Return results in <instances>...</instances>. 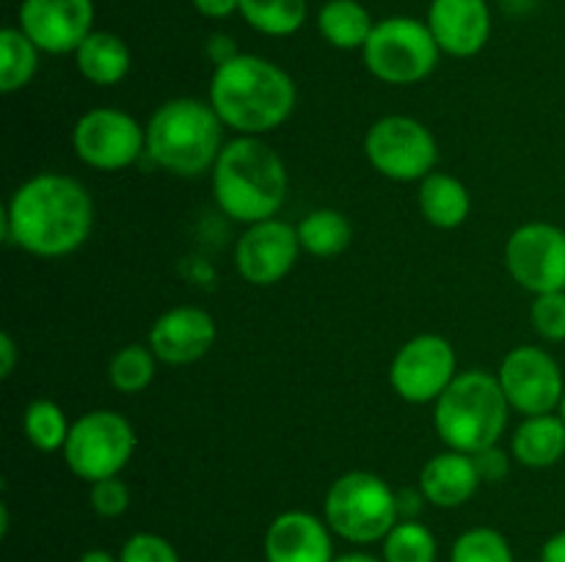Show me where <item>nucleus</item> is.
<instances>
[{
	"label": "nucleus",
	"instance_id": "obj_1",
	"mask_svg": "<svg viewBox=\"0 0 565 562\" xmlns=\"http://www.w3.org/2000/svg\"><path fill=\"white\" fill-rule=\"evenodd\" d=\"M94 226V202L66 174H36L22 182L6 207V235L33 257L55 259L77 251Z\"/></svg>",
	"mask_w": 565,
	"mask_h": 562
},
{
	"label": "nucleus",
	"instance_id": "obj_2",
	"mask_svg": "<svg viewBox=\"0 0 565 562\" xmlns=\"http://www.w3.org/2000/svg\"><path fill=\"white\" fill-rule=\"evenodd\" d=\"M210 105L224 127L259 138L290 119L296 108V83L274 61L241 53L215 66Z\"/></svg>",
	"mask_w": 565,
	"mask_h": 562
},
{
	"label": "nucleus",
	"instance_id": "obj_3",
	"mask_svg": "<svg viewBox=\"0 0 565 562\" xmlns=\"http://www.w3.org/2000/svg\"><path fill=\"white\" fill-rule=\"evenodd\" d=\"M287 169L276 149L257 136L235 138L221 149L213 165L215 204L241 224L274 218L287 198Z\"/></svg>",
	"mask_w": 565,
	"mask_h": 562
},
{
	"label": "nucleus",
	"instance_id": "obj_4",
	"mask_svg": "<svg viewBox=\"0 0 565 562\" xmlns=\"http://www.w3.org/2000/svg\"><path fill=\"white\" fill-rule=\"evenodd\" d=\"M221 130L224 121L210 102L193 97L169 99L149 119L147 154L171 174L199 176L218 160Z\"/></svg>",
	"mask_w": 565,
	"mask_h": 562
},
{
	"label": "nucleus",
	"instance_id": "obj_5",
	"mask_svg": "<svg viewBox=\"0 0 565 562\" xmlns=\"http://www.w3.org/2000/svg\"><path fill=\"white\" fill-rule=\"evenodd\" d=\"M508 402L497 375L469 369V372L456 375L445 395L436 400L434 424L439 439L450 450L483 452L497 446L508 424Z\"/></svg>",
	"mask_w": 565,
	"mask_h": 562
},
{
	"label": "nucleus",
	"instance_id": "obj_6",
	"mask_svg": "<svg viewBox=\"0 0 565 562\" xmlns=\"http://www.w3.org/2000/svg\"><path fill=\"white\" fill-rule=\"evenodd\" d=\"M397 516V494L379 474L348 472L326 494V523L351 543L384 540Z\"/></svg>",
	"mask_w": 565,
	"mask_h": 562
},
{
	"label": "nucleus",
	"instance_id": "obj_7",
	"mask_svg": "<svg viewBox=\"0 0 565 562\" xmlns=\"http://www.w3.org/2000/svg\"><path fill=\"white\" fill-rule=\"evenodd\" d=\"M364 66L390 86H412L425 80L439 64V44L428 22L414 17H390L375 22L364 44Z\"/></svg>",
	"mask_w": 565,
	"mask_h": 562
},
{
	"label": "nucleus",
	"instance_id": "obj_8",
	"mask_svg": "<svg viewBox=\"0 0 565 562\" xmlns=\"http://www.w3.org/2000/svg\"><path fill=\"white\" fill-rule=\"evenodd\" d=\"M136 452V430L121 413L92 411L77 419L64 444L66 466L81 479L119 477Z\"/></svg>",
	"mask_w": 565,
	"mask_h": 562
},
{
	"label": "nucleus",
	"instance_id": "obj_9",
	"mask_svg": "<svg viewBox=\"0 0 565 562\" xmlns=\"http://www.w3.org/2000/svg\"><path fill=\"white\" fill-rule=\"evenodd\" d=\"M364 154L381 176L395 182H423L439 160L436 138L412 116H384L364 136Z\"/></svg>",
	"mask_w": 565,
	"mask_h": 562
},
{
	"label": "nucleus",
	"instance_id": "obj_10",
	"mask_svg": "<svg viewBox=\"0 0 565 562\" xmlns=\"http://www.w3.org/2000/svg\"><path fill=\"white\" fill-rule=\"evenodd\" d=\"M72 143L92 169L121 171L147 152V130L125 110L94 108L77 119Z\"/></svg>",
	"mask_w": 565,
	"mask_h": 562
},
{
	"label": "nucleus",
	"instance_id": "obj_11",
	"mask_svg": "<svg viewBox=\"0 0 565 562\" xmlns=\"http://www.w3.org/2000/svg\"><path fill=\"white\" fill-rule=\"evenodd\" d=\"M508 273L519 287L544 295L565 292V231L555 224H524L508 237Z\"/></svg>",
	"mask_w": 565,
	"mask_h": 562
},
{
	"label": "nucleus",
	"instance_id": "obj_12",
	"mask_svg": "<svg viewBox=\"0 0 565 562\" xmlns=\"http://www.w3.org/2000/svg\"><path fill=\"white\" fill-rule=\"evenodd\" d=\"M511 408L524 417L555 413L561 408L565 383L561 364L541 347H513L497 372Z\"/></svg>",
	"mask_w": 565,
	"mask_h": 562
},
{
	"label": "nucleus",
	"instance_id": "obj_13",
	"mask_svg": "<svg viewBox=\"0 0 565 562\" xmlns=\"http://www.w3.org/2000/svg\"><path fill=\"white\" fill-rule=\"evenodd\" d=\"M452 380H456V350L445 336L436 334L408 339L390 367L392 389L414 406L439 400Z\"/></svg>",
	"mask_w": 565,
	"mask_h": 562
},
{
	"label": "nucleus",
	"instance_id": "obj_14",
	"mask_svg": "<svg viewBox=\"0 0 565 562\" xmlns=\"http://www.w3.org/2000/svg\"><path fill=\"white\" fill-rule=\"evenodd\" d=\"M301 240L296 226L279 218L252 224L235 246L237 273L254 287H270L285 279L296 264Z\"/></svg>",
	"mask_w": 565,
	"mask_h": 562
},
{
	"label": "nucleus",
	"instance_id": "obj_15",
	"mask_svg": "<svg viewBox=\"0 0 565 562\" xmlns=\"http://www.w3.org/2000/svg\"><path fill=\"white\" fill-rule=\"evenodd\" d=\"M94 0H22L20 28L50 55L75 53L92 33Z\"/></svg>",
	"mask_w": 565,
	"mask_h": 562
},
{
	"label": "nucleus",
	"instance_id": "obj_16",
	"mask_svg": "<svg viewBox=\"0 0 565 562\" xmlns=\"http://www.w3.org/2000/svg\"><path fill=\"white\" fill-rule=\"evenodd\" d=\"M215 320L199 306H177L169 309L154 320L149 331V347L158 356V361L185 367V364L199 361L215 345Z\"/></svg>",
	"mask_w": 565,
	"mask_h": 562
},
{
	"label": "nucleus",
	"instance_id": "obj_17",
	"mask_svg": "<svg viewBox=\"0 0 565 562\" xmlns=\"http://www.w3.org/2000/svg\"><path fill=\"white\" fill-rule=\"evenodd\" d=\"M428 28L441 53L469 58L486 47L491 36V11L486 0H434Z\"/></svg>",
	"mask_w": 565,
	"mask_h": 562
},
{
	"label": "nucleus",
	"instance_id": "obj_18",
	"mask_svg": "<svg viewBox=\"0 0 565 562\" xmlns=\"http://www.w3.org/2000/svg\"><path fill=\"white\" fill-rule=\"evenodd\" d=\"M268 562H334L329 523L309 512L290 510L274 518L265 532Z\"/></svg>",
	"mask_w": 565,
	"mask_h": 562
},
{
	"label": "nucleus",
	"instance_id": "obj_19",
	"mask_svg": "<svg viewBox=\"0 0 565 562\" xmlns=\"http://www.w3.org/2000/svg\"><path fill=\"white\" fill-rule=\"evenodd\" d=\"M478 485L480 474L475 457L458 450L434 455L419 474V490L436 507H461L472 499Z\"/></svg>",
	"mask_w": 565,
	"mask_h": 562
},
{
	"label": "nucleus",
	"instance_id": "obj_20",
	"mask_svg": "<svg viewBox=\"0 0 565 562\" xmlns=\"http://www.w3.org/2000/svg\"><path fill=\"white\" fill-rule=\"evenodd\" d=\"M81 75L94 86H116L130 72V47L116 33L92 31L75 50Z\"/></svg>",
	"mask_w": 565,
	"mask_h": 562
},
{
	"label": "nucleus",
	"instance_id": "obj_21",
	"mask_svg": "<svg viewBox=\"0 0 565 562\" xmlns=\"http://www.w3.org/2000/svg\"><path fill=\"white\" fill-rule=\"evenodd\" d=\"M565 455V422L561 413L527 417L513 433V457L522 466L546 468L555 466Z\"/></svg>",
	"mask_w": 565,
	"mask_h": 562
},
{
	"label": "nucleus",
	"instance_id": "obj_22",
	"mask_svg": "<svg viewBox=\"0 0 565 562\" xmlns=\"http://www.w3.org/2000/svg\"><path fill=\"white\" fill-rule=\"evenodd\" d=\"M469 191L461 180L450 174H434L425 176L419 182V209H423L425 220L434 224L436 229H456L469 218Z\"/></svg>",
	"mask_w": 565,
	"mask_h": 562
},
{
	"label": "nucleus",
	"instance_id": "obj_23",
	"mask_svg": "<svg viewBox=\"0 0 565 562\" xmlns=\"http://www.w3.org/2000/svg\"><path fill=\"white\" fill-rule=\"evenodd\" d=\"M318 28L340 50H364L375 22L359 0H329L318 14Z\"/></svg>",
	"mask_w": 565,
	"mask_h": 562
},
{
	"label": "nucleus",
	"instance_id": "obj_24",
	"mask_svg": "<svg viewBox=\"0 0 565 562\" xmlns=\"http://www.w3.org/2000/svg\"><path fill=\"white\" fill-rule=\"evenodd\" d=\"M298 229V240H301V251L312 253L318 259L340 257L353 240L351 220L340 213V209H315L309 213Z\"/></svg>",
	"mask_w": 565,
	"mask_h": 562
},
{
	"label": "nucleus",
	"instance_id": "obj_25",
	"mask_svg": "<svg viewBox=\"0 0 565 562\" xmlns=\"http://www.w3.org/2000/svg\"><path fill=\"white\" fill-rule=\"evenodd\" d=\"M39 53L42 50L25 36L22 28H3L0 31V91L14 94L25 88L36 75Z\"/></svg>",
	"mask_w": 565,
	"mask_h": 562
},
{
	"label": "nucleus",
	"instance_id": "obj_26",
	"mask_svg": "<svg viewBox=\"0 0 565 562\" xmlns=\"http://www.w3.org/2000/svg\"><path fill=\"white\" fill-rule=\"evenodd\" d=\"M241 14L265 36H290L307 20V0H241Z\"/></svg>",
	"mask_w": 565,
	"mask_h": 562
},
{
	"label": "nucleus",
	"instance_id": "obj_27",
	"mask_svg": "<svg viewBox=\"0 0 565 562\" xmlns=\"http://www.w3.org/2000/svg\"><path fill=\"white\" fill-rule=\"evenodd\" d=\"M25 435L39 452H55L64 450L66 439H70L72 424L66 422V413L53 400H33L25 408Z\"/></svg>",
	"mask_w": 565,
	"mask_h": 562
},
{
	"label": "nucleus",
	"instance_id": "obj_28",
	"mask_svg": "<svg viewBox=\"0 0 565 562\" xmlns=\"http://www.w3.org/2000/svg\"><path fill=\"white\" fill-rule=\"evenodd\" d=\"M154 361L158 356L149 345H127L110 358L108 378L110 386L121 395H138L147 389L154 378Z\"/></svg>",
	"mask_w": 565,
	"mask_h": 562
},
{
	"label": "nucleus",
	"instance_id": "obj_29",
	"mask_svg": "<svg viewBox=\"0 0 565 562\" xmlns=\"http://www.w3.org/2000/svg\"><path fill=\"white\" fill-rule=\"evenodd\" d=\"M384 562H436V538L425 523L397 521L384 538Z\"/></svg>",
	"mask_w": 565,
	"mask_h": 562
},
{
	"label": "nucleus",
	"instance_id": "obj_30",
	"mask_svg": "<svg viewBox=\"0 0 565 562\" xmlns=\"http://www.w3.org/2000/svg\"><path fill=\"white\" fill-rule=\"evenodd\" d=\"M450 562H513V551L497 529L478 527L456 540Z\"/></svg>",
	"mask_w": 565,
	"mask_h": 562
},
{
	"label": "nucleus",
	"instance_id": "obj_31",
	"mask_svg": "<svg viewBox=\"0 0 565 562\" xmlns=\"http://www.w3.org/2000/svg\"><path fill=\"white\" fill-rule=\"evenodd\" d=\"M530 320L546 342H565V292L535 295Z\"/></svg>",
	"mask_w": 565,
	"mask_h": 562
},
{
	"label": "nucleus",
	"instance_id": "obj_32",
	"mask_svg": "<svg viewBox=\"0 0 565 562\" xmlns=\"http://www.w3.org/2000/svg\"><path fill=\"white\" fill-rule=\"evenodd\" d=\"M119 562H180L174 545L152 532H138L121 545Z\"/></svg>",
	"mask_w": 565,
	"mask_h": 562
},
{
	"label": "nucleus",
	"instance_id": "obj_33",
	"mask_svg": "<svg viewBox=\"0 0 565 562\" xmlns=\"http://www.w3.org/2000/svg\"><path fill=\"white\" fill-rule=\"evenodd\" d=\"M92 507L103 518H119L130 507V488L119 477H105L92 483Z\"/></svg>",
	"mask_w": 565,
	"mask_h": 562
},
{
	"label": "nucleus",
	"instance_id": "obj_34",
	"mask_svg": "<svg viewBox=\"0 0 565 562\" xmlns=\"http://www.w3.org/2000/svg\"><path fill=\"white\" fill-rule=\"evenodd\" d=\"M475 466H478L480 479H489V483H497L508 474V455L497 446H489L483 452H475Z\"/></svg>",
	"mask_w": 565,
	"mask_h": 562
},
{
	"label": "nucleus",
	"instance_id": "obj_35",
	"mask_svg": "<svg viewBox=\"0 0 565 562\" xmlns=\"http://www.w3.org/2000/svg\"><path fill=\"white\" fill-rule=\"evenodd\" d=\"M207 55L215 66H221V64H226V61L237 58L241 53H237V44L232 42L230 36H224V33H215V36L207 42Z\"/></svg>",
	"mask_w": 565,
	"mask_h": 562
},
{
	"label": "nucleus",
	"instance_id": "obj_36",
	"mask_svg": "<svg viewBox=\"0 0 565 562\" xmlns=\"http://www.w3.org/2000/svg\"><path fill=\"white\" fill-rule=\"evenodd\" d=\"M199 14L210 17V20H224V17L241 11V0H193Z\"/></svg>",
	"mask_w": 565,
	"mask_h": 562
},
{
	"label": "nucleus",
	"instance_id": "obj_37",
	"mask_svg": "<svg viewBox=\"0 0 565 562\" xmlns=\"http://www.w3.org/2000/svg\"><path fill=\"white\" fill-rule=\"evenodd\" d=\"M17 367V345L11 334H0V378H9Z\"/></svg>",
	"mask_w": 565,
	"mask_h": 562
},
{
	"label": "nucleus",
	"instance_id": "obj_38",
	"mask_svg": "<svg viewBox=\"0 0 565 562\" xmlns=\"http://www.w3.org/2000/svg\"><path fill=\"white\" fill-rule=\"evenodd\" d=\"M541 562H565V529L546 540L541 549Z\"/></svg>",
	"mask_w": 565,
	"mask_h": 562
},
{
	"label": "nucleus",
	"instance_id": "obj_39",
	"mask_svg": "<svg viewBox=\"0 0 565 562\" xmlns=\"http://www.w3.org/2000/svg\"><path fill=\"white\" fill-rule=\"evenodd\" d=\"M419 494H423V490H397V512H401V516H408L406 521H412L414 512H419V505H423V501H419Z\"/></svg>",
	"mask_w": 565,
	"mask_h": 562
},
{
	"label": "nucleus",
	"instance_id": "obj_40",
	"mask_svg": "<svg viewBox=\"0 0 565 562\" xmlns=\"http://www.w3.org/2000/svg\"><path fill=\"white\" fill-rule=\"evenodd\" d=\"M81 562H116V560H114V554H110V551L92 549V551H86V554L81 556Z\"/></svg>",
	"mask_w": 565,
	"mask_h": 562
},
{
	"label": "nucleus",
	"instance_id": "obj_41",
	"mask_svg": "<svg viewBox=\"0 0 565 562\" xmlns=\"http://www.w3.org/2000/svg\"><path fill=\"white\" fill-rule=\"evenodd\" d=\"M334 562H384V560H375V556H370V554H345Z\"/></svg>",
	"mask_w": 565,
	"mask_h": 562
},
{
	"label": "nucleus",
	"instance_id": "obj_42",
	"mask_svg": "<svg viewBox=\"0 0 565 562\" xmlns=\"http://www.w3.org/2000/svg\"><path fill=\"white\" fill-rule=\"evenodd\" d=\"M557 411H561V417H563V422H565V395H563V402H561V408H557Z\"/></svg>",
	"mask_w": 565,
	"mask_h": 562
}]
</instances>
